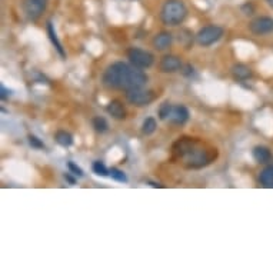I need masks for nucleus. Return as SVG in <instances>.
<instances>
[{
	"label": "nucleus",
	"mask_w": 273,
	"mask_h": 273,
	"mask_svg": "<svg viewBox=\"0 0 273 273\" xmlns=\"http://www.w3.org/2000/svg\"><path fill=\"white\" fill-rule=\"evenodd\" d=\"M102 82L109 89L128 91L136 88H143L147 82V76L139 67L123 62H116L104 70Z\"/></svg>",
	"instance_id": "f257e3e1"
},
{
	"label": "nucleus",
	"mask_w": 273,
	"mask_h": 273,
	"mask_svg": "<svg viewBox=\"0 0 273 273\" xmlns=\"http://www.w3.org/2000/svg\"><path fill=\"white\" fill-rule=\"evenodd\" d=\"M172 109H173V106L169 102H165V103L160 104V107H159V117H160V120H168Z\"/></svg>",
	"instance_id": "6ab92c4d"
},
{
	"label": "nucleus",
	"mask_w": 273,
	"mask_h": 273,
	"mask_svg": "<svg viewBox=\"0 0 273 273\" xmlns=\"http://www.w3.org/2000/svg\"><path fill=\"white\" fill-rule=\"evenodd\" d=\"M93 128H94V130L96 132H99V133H104L106 130H107V122H106V119L104 117H100V116H97V117H94L93 119Z\"/></svg>",
	"instance_id": "a211bd4d"
},
{
	"label": "nucleus",
	"mask_w": 273,
	"mask_h": 273,
	"mask_svg": "<svg viewBox=\"0 0 273 273\" xmlns=\"http://www.w3.org/2000/svg\"><path fill=\"white\" fill-rule=\"evenodd\" d=\"M29 143L32 147H35V149H45V143L40 140L39 137H36V136H33V135H29Z\"/></svg>",
	"instance_id": "4be33fe9"
},
{
	"label": "nucleus",
	"mask_w": 273,
	"mask_h": 273,
	"mask_svg": "<svg viewBox=\"0 0 273 273\" xmlns=\"http://www.w3.org/2000/svg\"><path fill=\"white\" fill-rule=\"evenodd\" d=\"M266 1H268V4H269V6H272L273 7V0H266Z\"/></svg>",
	"instance_id": "a878e982"
},
{
	"label": "nucleus",
	"mask_w": 273,
	"mask_h": 273,
	"mask_svg": "<svg viewBox=\"0 0 273 273\" xmlns=\"http://www.w3.org/2000/svg\"><path fill=\"white\" fill-rule=\"evenodd\" d=\"M259 182L263 187L273 189V166H268L260 172Z\"/></svg>",
	"instance_id": "4468645a"
},
{
	"label": "nucleus",
	"mask_w": 273,
	"mask_h": 273,
	"mask_svg": "<svg viewBox=\"0 0 273 273\" xmlns=\"http://www.w3.org/2000/svg\"><path fill=\"white\" fill-rule=\"evenodd\" d=\"M128 59L132 65L139 69H149L155 62V56L147 50L132 47L128 50Z\"/></svg>",
	"instance_id": "20e7f679"
},
{
	"label": "nucleus",
	"mask_w": 273,
	"mask_h": 273,
	"mask_svg": "<svg viewBox=\"0 0 273 273\" xmlns=\"http://www.w3.org/2000/svg\"><path fill=\"white\" fill-rule=\"evenodd\" d=\"M91 169H93V172L96 175H99V176H109L110 175V169H107L102 162H94L93 166H91Z\"/></svg>",
	"instance_id": "aec40b11"
},
{
	"label": "nucleus",
	"mask_w": 273,
	"mask_h": 273,
	"mask_svg": "<svg viewBox=\"0 0 273 273\" xmlns=\"http://www.w3.org/2000/svg\"><path fill=\"white\" fill-rule=\"evenodd\" d=\"M109 176H110L112 179H115L116 182H122V183L128 182V176L125 175V172L116 169V168H112V169H110V175H109Z\"/></svg>",
	"instance_id": "412c9836"
},
{
	"label": "nucleus",
	"mask_w": 273,
	"mask_h": 273,
	"mask_svg": "<svg viewBox=\"0 0 273 273\" xmlns=\"http://www.w3.org/2000/svg\"><path fill=\"white\" fill-rule=\"evenodd\" d=\"M156 128H157L156 120H155L153 117H147V119L143 122V125H142V133L146 135V136H149V135L155 133Z\"/></svg>",
	"instance_id": "f3484780"
},
{
	"label": "nucleus",
	"mask_w": 273,
	"mask_h": 273,
	"mask_svg": "<svg viewBox=\"0 0 273 273\" xmlns=\"http://www.w3.org/2000/svg\"><path fill=\"white\" fill-rule=\"evenodd\" d=\"M252 156L258 163H268L272 159V153L266 146H255L252 150Z\"/></svg>",
	"instance_id": "f8f14e48"
},
{
	"label": "nucleus",
	"mask_w": 273,
	"mask_h": 273,
	"mask_svg": "<svg viewBox=\"0 0 273 273\" xmlns=\"http://www.w3.org/2000/svg\"><path fill=\"white\" fill-rule=\"evenodd\" d=\"M232 75L236 80H247V79L252 76V70L243 63H237L232 67Z\"/></svg>",
	"instance_id": "ddd939ff"
},
{
	"label": "nucleus",
	"mask_w": 273,
	"mask_h": 273,
	"mask_svg": "<svg viewBox=\"0 0 273 273\" xmlns=\"http://www.w3.org/2000/svg\"><path fill=\"white\" fill-rule=\"evenodd\" d=\"M189 110L186 106L183 104H179V106H173L172 112H170L169 122L173 123V125H178V126H182L184 125L187 120H189Z\"/></svg>",
	"instance_id": "1a4fd4ad"
},
{
	"label": "nucleus",
	"mask_w": 273,
	"mask_h": 273,
	"mask_svg": "<svg viewBox=\"0 0 273 273\" xmlns=\"http://www.w3.org/2000/svg\"><path fill=\"white\" fill-rule=\"evenodd\" d=\"M249 29L253 35L256 36H263V35H269L273 32V19L269 16H260L256 17L255 20L250 22Z\"/></svg>",
	"instance_id": "0eeeda50"
},
{
	"label": "nucleus",
	"mask_w": 273,
	"mask_h": 273,
	"mask_svg": "<svg viewBox=\"0 0 273 273\" xmlns=\"http://www.w3.org/2000/svg\"><path fill=\"white\" fill-rule=\"evenodd\" d=\"M223 36V29L216 25H209V26L202 27L197 35H196V42L203 46V47H209L213 43H216L218 40Z\"/></svg>",
	"instance_id": "7ed1b4c3"
},
{
	"label": "nucleus",
	"mask_w": 273,
	"mask_h": 273,
	"mask_svg": "<svg viewBox=\"0 0 273 273\" xmlns=\"http://www.w3.org/2000/svg\"><path fill=\"white\" fill-rule=\"evenodd\" d=\"M67 168H69V170H70L73 175H76V176H79V178H82V176H83V170L80 169L78 165H75L73 162H69V163H67Z\"/></svg>",
	"instance_id": "5701e85b"
},
{
	"label": "nucleus",
	"mask_w": 273,
	"mask_h": 273,
	"mask_svg": "<svg viewBox=\"0 0 273 273\" xmlns=\"http://www.w3.org/2000/svg\"><path fill=\"white\" fill-rule=\"evenodd\" d=\"M107 113L112 117H115L117 120H123L126 117V109L120 100H112L110 103L106 106Z\"/></svg>",
	"instance_id": "9b49d317"
},
{
	"label": "nucleus",
	"mask_w": 273,
	"mask_h": 273,
	"mask_svg": "<svg viewBox=\"0 0 273 273\" xmlns=\"http://www.w3.org/2000/svg\"><path fill=\"white\" fill-rule=\"evenodd\" d=\"M159 69L160 72L163 73H175V72H179L182 69V60L181 57L175 56V54H168V56H163L160 63H159Z\"/></svg>",
	"instance_id": "6e6552de"
},
{
	"label": "nucleus",
	"mask_w": 273,
	"mask_h": 273,
	"mask_svg": "<svg viewBox=\"0 0 273 273\" xmlns=\"http://www.w3.org/2000/svg\"><path fill=\"white\" fill-rule=\"evenodd\" d=\"M126 97H128V102L130 104L142 107V106H147V104L152 103L156 99V94L152 91H147L143 88H136V89L128 91Z\"/></svg>",
	"instance_id": "39448f33"
},
{
	"label": "nucleus",
	"mask_w": 273,
	"mask_h": 273,
	"mask_svg": "<svg viewBox=\"0 0 273 273\" xmlns=\"http://www.w3.org/2000/svg\"><path fill=\"white\" fill-rule=\"evenodd\" d=\"M65 179L66 181H69V182L72 183V184H75V179H73V178H72V176H69V175H65Z\"/></svg>",
	"instance_id": "393cba45"
},
{
	"label": "nucleus",
	"mask_w": 273,
	"mask_h": 273,
	"mask_svg": "<svg viewBox=\"0 0 273 273\" xmlns=\"http://www.w3.org/2000/svg\"><path fill=\"white\" fill-rule=\"evenodd\" d=\"M47 35H49V38H50V40H52L53 46L56 47V50L59 52V54H60L62 57H65L66 53L65 50H63V47H62V43H60L59 39H57V35H56V30H54V27H53L52 22H49V23H47Z\"/></svg>",
	"instance_id": "2eb2a0df"
},
{
	"label": "nucleus",
	"mask_w": 273,
	"mask_h": 273,
	"mask_svg": "<svg viewBox=\"0 0 273 273\" xmlns=\"http://www.w3.org/2000/svg\"><path fill=\"white\" fill-rule=\"evenodd\" d=\"M187 16V9L182 0H168L163 7L160 19L166 26H179Z\"/></svg>",
	"instance_id": "f03ea898"
},
{
	"label": "nucleus",
	"mask_w": 273,
	"mask_h": 273,
	"mask_svg": "<svg viewBox=\"0 0 273 273\" xmlns=\"http://www.w3.org/2000/svg\"><path fill=\"white\" fill-rule=\"evenodd\" d=\"M54 139H56L57 143L60 144V146H63V147H69V146L73 144V136L69 132H66V130H57L56 135H54Z\"/></svg>",
	"instance_id": "dca6fc26"
},
{
	"label": "nucleus",
	"mask_w": 273,
	"mask_h": 273,
	"mask_svg": "<svg viewBox=\"0 0 273 273\" xmlns=\"http://www.w3.org/2000/svg\"><path fill=\"white\" fill-rule=\"evenodd\" d=\"M49 0H22V6L29 20H38L45 12Z\"/></svg>",
	"instance_id": "423d86ee"
},
{
	"label": "nucleus",
	"mask_w": 273,
	"mask_h": 273,
	"mask_svg": "<svg viewBox=\"0 0 273 273\" xmlns=\"http://www.w3.org/2000/svg\"><path fill=\"white\" fill-rule=\"evenodd\" d=\"M173 42V36L169 32H160L153 38V47L156 50H165L168 49Z\"/></svg>",
	"instance_id": "9d476101"
},
{
	"label": "nucleus",
	"mask_w": 273,
	"mask_h": 273,
	"mask_svg": "<svg viewBox=\"0 0 273 273\" xmlns=\"http://www.w3.org/2000/svg\"><path fill=\"white\" fill-rule=\"evenodd\" d=\"M9 96H10V91H7V89L1 85V86H0V99L4 102V100L9 99Z\"/></svg>",
	"instance_id": "b1692460"
}]
</instances>
